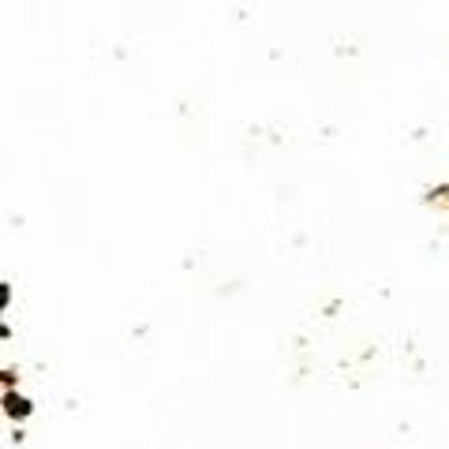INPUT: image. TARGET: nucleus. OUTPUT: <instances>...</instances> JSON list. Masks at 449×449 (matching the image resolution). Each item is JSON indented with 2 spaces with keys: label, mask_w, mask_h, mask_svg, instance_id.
<instances>
[{
  "label": "nucleus",
  "mask_w": 449,
  "mask_h": 449,
  "mask_svg": "<svg viewBox=\"0 0 449 449\" xmlns=\"http://www.w3.org/2000/svg\"><path fill=\"white\" fill-rule=\"evenodd\" d=\"M8 412H19V416H23V412H26V401H23V397H8Z\"/></svg>",
  "instance_id": "1"
}]
</instances>
